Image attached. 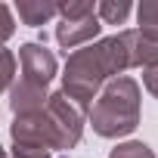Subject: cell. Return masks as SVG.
<instances>
[{"mask_svg":"<svg viewBox=\"0 0 158 158\" xmlns=\"http://www.w3.org/2000/svg\"><path fill=\"white\" fill-rule=\"evenodd\" d=\"M127 68H130V40H127V31H118L68 56L62 71V93L81 112H90L99 90L112 77H121V71Z\"/></svg>","mask_w":158,"mask_h":158,"instance_id":"1","label":"cell"},{"mask_svg":"<svg viewBox=\"0 0 158 158\" xmlns=\"http://www.w3.org/2000/svg\"><path fill=\"white\" fill-rule=\"evenodd\" d=\"M90 124L106 139L133 133L139 124V84L127 74L112 77L90 106Z\"/></svg>","mask_w":158,"mask_h":158,"instance_id":"2","label":"cell"},{"mask_svg":"<svg viewBox=\"0 0 158 158\" xmlns=\"http://www.w3.org/2000/svg\"><path fill=\"white\" fill-rule=\"evenodd\" d=\"M56 16H59L56 40H59V47L65 53L81 47V44H87V40H93L99 34V28H102V22L96 19V3H90V0L56 3Z\"/></svg>","mask_w":158,"mask_h":158,"instance_id":"3","label":"cell"},{"mask_svg":"<svg viewBox=\"0 0 158 158\" xmlns=\"http://www.w3.org/2000/svg\"><path fill=\"white\" fill-rule=\"evenodd\" d=\"M13 143L16 146H37V149H62V139H59V130L53 124V118L47 115V109L40 112H28V115H16L13 121Z\"/></svg>","mask_w":158,"mask_h":158,"instance_id":"4","label":"cell"},{"mask_svg":"<svg viewBox=\"0 0 158 158\" xmlns=\"http://www.w3.org/2000/svg\"><path fill=\"white\" fill-rule=\"evenodd\" d=\"M47 115L53 118L56 130H59V139H62V149H74L81 143V133H84V112L77 109L62 90L59 93H50L47 99Z\"/></svg>","mask_w":158,"mask_h":158,"instance_id":"5","label":"cell"},{"mask_svg":"<svg viewBox=\"0 0 158 158\" xmlns=\"http://www.w3.org/2000/svg\"><path fill=\"white\" fill-rule=\"evenodd\" d=\"M19 62H22V84H31V87H40L47 90L50 81L59 71V62L56 56L44 47V44H22L19 47Z\"/></svg>","mask_w":158,"mask_h":158,"instance_id":"6","label":"cell"},{"mask_svg":"<svg viewBox=\"0 0 158 158\" xmlns=\"http://www.w3.org/2000/svg\"><path fill=\"white\" fill-rule=\"evenodd\" d=\"M127 40H130V68L133 65H143V68H155L158 65V31L130 28Z\"/></svg>","mask_w":158,"mask_h":158,"instance_id":"7","label":"cell"},{"mask_svg":"<svg viewBox=\"0 0 158 158\" xmlns=\"http://www.w3.org/2000/svg\"><path fill=\"white\" fill-rule=\"evenodd\" d=\"M16 13H19V19L25 25L37 28V25H44V22H50L56 16V3H44V0H19Z\"/></svg>","mask_w":158,"mask_h":158,"instance_id":"8","label":"cell"},{"mask_svg":"<svg viewBox=\"0 0 158 158\" xmlns=\"http://www.w3.org/2000/svg\"><path fill=\"white\" fill-rule=\"evenodd\" d=\"M130 3L127 0H102V3H96V19L106 22V25H121L127 16H130Z\"/></svg>","mask_w":158,"mask_h":158,"instance_id":"9","label":"cell"},{"mask_svg":"<svg viewBox=\"0 0 158 158\" xmlns=\"http://www.w3.org/2000/svg\"><path fill=\"white\" fill-rule=\"evenodd\" d=\"M109 158H155V152H152L146 143H139V139H130V143H121V146H115V149L109 152Z\"/></svg>","mask_w":158,"mask_h":158,"instance_id":"10","label":"cell"},{"mask_svg":"<svg viewBox=\"0 0 158 158\" xmlns=\"http://www.w3.org/2000/svg\"><path fill=\"white\" fill-rule=\"evenodd\" d=\"M136 22H139V28L158 31V0H143L136 6Z\"/></svg>","mask_w":158,"mask_h":158,"instance_id":"11","label":"cell"},{"mask_svg":"<svg viewBox=\"0 0 158 158\" xmlns=\"http://www.w3.org/2000/svg\"><path fill=\"white\" fill-rule=\"evenodd\" d=\"M13 74H16V56L0 47V93L13 87Z\"/></svg>","mask_w":158,"mask_h":158,"instance_id":"12","label":"cell"},{"mask_svg":"<svg viewBox=\"0 0 158 158\" xmlns=\"http://www.w3.org/2000/svg\"><path fill=\"white\" fill-rule=\"evenodd\" d=\"M16 31V19H13V10L6 3H0V47H3Z\"/></svg>","mask_w":158,"mask_h":158,"instance_id":"13","label":"cell"},{"mask_svg":"<svg viewBox=\"0 0 158 158\" xmlns=\"http://www.w3.org/2000/svg\"><path fill=\"white\" fill-rule=\"evenodd\" d=\"M13 158H53V152L37 149V146H16L13 143Z\"/></svg>","mask_w":158,"mask_h":158,"instance_id":"14","label":"cell"},{"mask_svg":"<svg viewBox=\"0 0 158 158\" xmlns=\"http://www.w3.org/2000/svg\"><path fill=\"white\" fill-rule=\"evenodd\" d=\"M143 84H146V90L158 99V65L155 68H146V74H143Z\"/></svg>","mask_w":158,"mask_h":158,"instance_id":"15","label":"cell"},{"mask_svg":"<svg viewBox=\"0 0 158 158\" xmlns=\"http://www.w3.org/2000/svg\"><path fill=\"white\" fill-rule=\"evenodd\" d=\"M0 158H6V149H3V146H0Z\"/></svg>","mask_w":158,"mask_h":158,"instance_id":"16","label":"cell"}]
</instances>
